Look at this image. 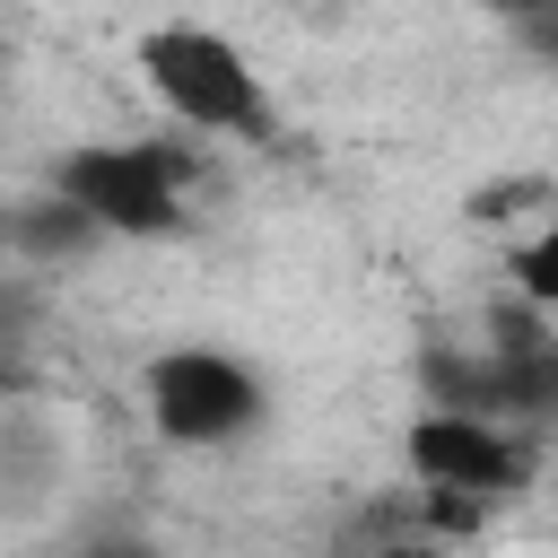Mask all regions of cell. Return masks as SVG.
<instances>
[{
  "label": "cell",
  "mask_w": 558,
  "mask_h": 558,
  "mask_svg": "<svg viewBox=\"0 0 558 558\" xmlns=\"http://www.w3.org/2000/svg\"><path fill=\"white\" fill-rule=\"evenodd\" d=\"M401 462L427 480V488H453V497H480V506H506L532 488L541 471V436L532 427H506V418H480V410H445L427 401L401 436Z\"/></svg>",
  "instance_id": "5b68a950"
},
{
  "label": "cell",
  "mask_w": 558,
  "mask_h": 558,
  "mask_svg": "<svg viewBox=\"0 0 558 558\" xmlns=\"http://www.w3.org/2000/svg\"><path fill=\"white\" fill-rule=\"evenodd\" d=\"M35 314H44L35 279H0V384H17V375H26V349H35Z\"/></svg>",
  "instance_id": "52a82bcc"
},
{
  "label": "cell",
  "mask_w": 558,
  "mask_h": 558,
  "mask_svg": "<svg viewBox=\"0 0 558 558\" xmlns=\"http://www.w3.org/2000/svg\"><path fill=\"white\" fill-rule=\"evenodd\" d=\"M201 174L209 157L192 140H87L52 157V192L87 209L105 244H166L201 218Z\"/></svg>",
  "instance_id": "6da1fadb"
},
{
  "label": "cell",
  "mask_w": 558,
  "mask_h": 558,
  "mask_svg": "<svg viewBox=\"0 0 558 558\" xmlns=\"http://www.w3.org/2000/svg\"><path fill=\"white\" fill-rule=\"evenodd\" d=\"M506 270H514V296H532V305L558 314V218H549L541 235H523V244L506 253Z\"/></svg>",
  "instance_id": "ba28073f"
},
{
  "label": "cell",
  "mask_w": 558,
  "mask_h": 558,
  "mask_svg": "<svg viewBox=\"0 0 558 558\" xmlns=\"http://www.w3.org/2000/svg\"><path fill=\"white\" fill-rule=\"evenodd\" d=\"M523 44H532L541 61H558V17H549V26H523Z\"/></svg>",
  "instance_id": "30bf717a"
},
{
  "label": "cell",
  "mask_w": 558,
  "mask_h": 558,
  "mask_svg": "<svg viewBox=\"0 0 558 558\" xmlns=\"http://www.w3.org/2000/svg\"><path fill=\"white\" fill-rule=\"evenodd\" d=\"M418 384L445 410H480V418L532 427L549 445L558 436V323H549V305L514 296L506 314H488V331L471 349H427Z\"/></svg>",
  "instance_id": "7a4b0ae2"
},
{
  "label": "cell",
  "mask_w": 558,
  "mask_h": 558,
  "mask_svg": "<svg viewBox=\"0 0 558 558\" xmlns=\"http://www.w3.org/2000/svg\"><path fill=\"white\" fill-rule=\"evenodd\" d=\"M0 70H9V52H0Z\"/></svg>",
  "instance_id": "8fae6325"
},
{
  "label": "cell",
  "mask_w": 558,
  "mask_h": 558,
  "mask_svg": "<svg viewBox=\"0 0 558 558\" xmlns=\"http://www.w3.org/2000/svg\"><path fill=\"white\" fill-rule=\"evenodd\" d=\"M480 9H497V17H514V26H549V17H558V0H480Z\"/></svg>",
  "instance_id": "9c48e42d"
},
{
  "label": "cell",
  "mask_w": 558,
  "mask_h": 558,
  "mask_svg": "<svg viewBox=\"0 0 558 558\" xmlns=\"http://www.w3.org/2000/svg\"><path fill=\"white\" fill-rule=\"evenodd\" d=\"M140 401H148V427L183 453H227V445L262 436V418H270V384L235 349H209V340L157 349L140 366Z\"/></svg>",
  "instance_id": "277c9868"
},
{
  "label": "cell",
  "mask_w": 558,
  "mask_h": 558,
  "mask_svg": "<svg viewBox=\"0 0 558 558\" xmlns=\"http://www.w3.org/2000/svg\"><path fill=\"white\" fill-rule=\"evenodd\" d=\"M140 78L174 113V131H192V140H244V148H262L279 131V105H270L253 52L235 35H218V26H201V17L148 26L140 35Z\"/></svg>",
  "instance_id": "3957f363"
},
{
  "label": "cell",
  "mask_w": 558,
  "mask_h": 558,
  "mask_svg": "<svg viewBox=\"0 0 558 558\" xmlns=\"http://www.w3.org/2000/svg\"><path fill=\"white\" fill-rule=\"evenodd\" d=\"M61 488H70V445H61V427L44 418V410H26V401H0V523L17 532V523H44L52 506H61Z\"/></svg>",
  "instance_id": "8992f818"
}]
</instances>
